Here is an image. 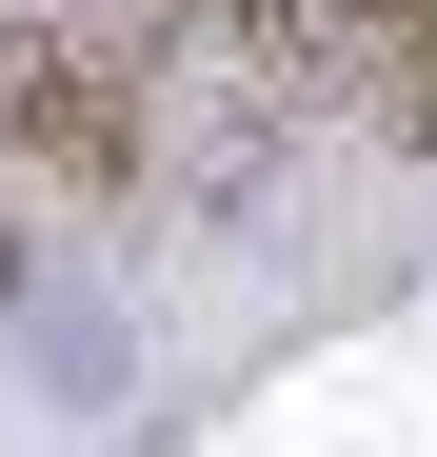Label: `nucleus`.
<instances>
[{"label": "nucleus", "mask_w": 437, "mask_h": 457, "mask_svg": "<svg viewBox=\"0 0 437 457\" xmlns=\"http://www.w3.org/2000/svg\"><path fill=\"white\" fill-rule=\"evenodd\" d=\"M0 160L40 199L120 219L160 179V21H100V0H21L0 21Z\"/></svg>", "instance_id": "nucleus-1"}, {"label": "nucleus", "mask_w": 437, "mask_h": 457, "mask_svg": "<svg viewBox=\"0 0 437 457\" xmlns=\"http://www.w3.org/2000/svg\"><path fill=\"white\" fill-rule=\"evenodd\" d=\"M318 80H338L358 120H378V139H437V0H378V21H358V40L318 60Z\"/></svg>", "instance_id": "nucleus-2"}]
</instances>
